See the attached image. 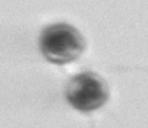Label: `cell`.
Wrapping results in <instances>:
<instances>
[{"mask_svg": "<svg viewBox=\"0 0 148 128\" xmlns=\"http://www.w3.org/2000/svg\"><path fill=\"white\" fill-rule=\"evenodd\" d=\"M84 47L86 41L83 36L75 27L67 23L50 24L40 36L41 53L54 64H66L78 58Z\"/></svg>", "mask_w": 148, "mask_h": 128, "instance_id": "6da1fadb", "label": "cell"}, {"mask_svg": "<svg viewBox=\"0 0 148 128\" xmlns=\"http://www.w3.org/2000/svg\"><path fill=\"white\" fill-rule=\"evenodd\" d=\"M66 98L74 108L90 112L106 104L108 100V87L97 74L81 73L69 81Z\"/></svg>", "mask_w": 148, "mask_h": 128, "instance_id": "7a4b0ae2", "label": "cell"}]
</instances>
